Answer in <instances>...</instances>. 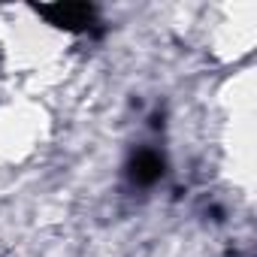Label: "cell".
<instances>
[{"label":"cell","instance_id":"7a4b0ae2","mask_svg":"<svg viewBox=\"0 0 257 257\" xmlns=\"http://www.w3.org/2000/svg\"><path fill=\"white\" fill-rule=\"evenodd\" d=\"M127 176H131L134 185L140 188H152L164 179V158L152 149H143L131 158V167H127Z\"/></svg>","mask_w":257,"mask_h":257},{"label":"cell","instance_id":"6da1fadb","mask_svg":"<svg viewBox=\"0 0 257 257\" xmlns=\"http://www.w3.org/2000/svg\"><path fill=\"white\" fill-rule=\"evenodd\" d=\"M37 16H43L49 25L70 31V34H85L97 25V10L91 4H79V0H58V4H40Z\"/></svg>","mask_w":257,"mask_h":257}]
</instances>
